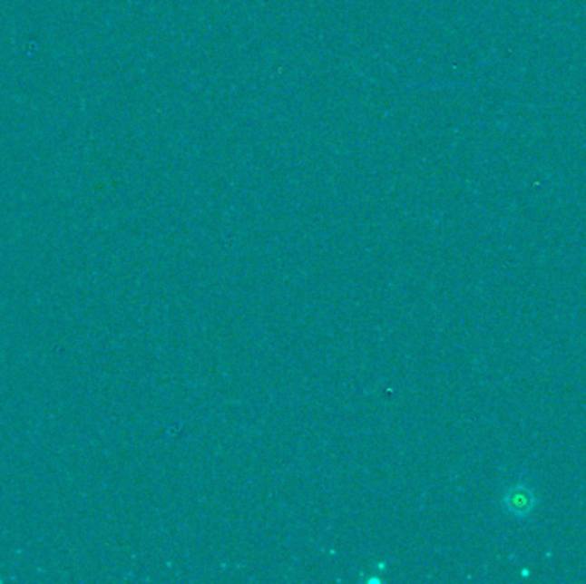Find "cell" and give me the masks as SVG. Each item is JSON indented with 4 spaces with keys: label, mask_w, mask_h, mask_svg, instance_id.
I'll return each instance as SVG.
<instances>
[{
    "label": "cell",
    "mask_w": 586,
    "mask_h": 584,
    "mask_svg": "<svg viewBox=\"0 0 586 584\" xmlns=\"http://www.w3.org/2000/svg\"><path fill=\"white\" fill-rule=\"evenodd\" d=\"M537 504V493L524 482H514L503 495V508L514 520H528L535 512Z\"/></svg>",
    "instance_id": "6da1fadb"
}]
</instances>
